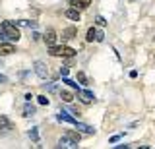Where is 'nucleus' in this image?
Returning <instances> with one entry per match:
<instances>
[{
    "label": "nucleus",
    "instance_id": "obj_1",
    "mask_svg": "<svg viewBox=\"0 0 155 149\" xmlns=\"http://www.w3.org/2000/svg\"><path fill=\"white\" fill-rule=\"evenodd\" d=\"M2 31L6 33V37H8V41H18L19 37V29L16 27V23H12V21H2Z\"/></svg>",
    "mask_w": 155,
    "mask_h": 149
},
{
    "label": "nucleus",
    "instance_id": "obj_2",
    "mask_svg": "<svg viewBox=\"0 0 155 149\" xmlns=\"http://www.w3.org/2000/svg\"><path fill=\"white\" fill-rule=\"evenodd\" d=\"M33 70H35V74H37L41 79H47V78H48V68H47V64H45V62L37 60L35 64H33Z\"/></svg>",
    "mask_w": 155,
    "mask_h": 149
},
{
    "label": "nucleus",
    "instance_id": "obj_3",
    "mask_svg": "<svg viewBox=\"0 0 155 149\" xmlns=\"http://www.w3.org/2000/svg\"><path fill=\"white\" fill-rule=\"evenodd\" d=\"M78 95H80V99H81V103H85V105H89V103H93L95 97H93V93L91 91H78Z\"/></svg>",
    "mask_w": 155,
    "mask_h": 149
},
{
    "label": "nucleus",
    "instance_id": "obj_4",
    "mask_svg": "<svg viewBox=\"0 0 155 149\" xmlns=\"http://www.w3.org/2000/svg\"><path fill=\"white\" fill-rule=\"evenodd\" d=\"M16 52V47L10 45V43H0V56H6V54H12Z\"/></svg>",
    "mask_w": 155,
    "mask_h": 149
},
{
    "label": "nucleus",
    "instance_id": "obj_5",
    "mask_svg": "<svg viewBox=\"0 0 155 149\" xmlns=\"http://www.w3.org/2000/svg\"><path fill=\"white\" fill-rule=\"evenodd\" d=\"M66 18H68V20H72V21H80V10H78V8H74V6H72V8H68V10H66Z\"/></svg>",
    "mask_w": 155,
    "mask_h": 149
},
{
    "label": "nucleus",
    "instance_id": "obj_6",
    "mask_svg": "<svg viewBox=\"0 0 155 149\" xmlns=\"http://www.w3.org/2000/svg\"><path fill=\"white\" fill-rule=\"evenodd\" d=\"M91 0H70V6L78 8V10H84V8H89Z\"/></svg>",
    "mask_w": 155,
    "mask_h": 149
},
{
    "label": "nucleus",
    "instance_id": "obj_7",
    "mask_svg": "<svg viewBox=\"0 0 155 149\" xmlns=\"http://www.w3.org/2000/svg\"><path fill=\"white\" fill-rule=\"evenodd\" d=\"M43 39H45V43L48 47H54V43H56V33L52 31V29H48L47 33H45V37H43Z\"/></svg>",
    "mask_w": 155,
    "mask_h": 149
},
{
    "label": "nucleus",
    "instance_id": "obj_8",
    "mask_svg": "<svg viewBox=\"0 0 155 149\" xmlns=\"http://www.w3.org/2000/svg\"><path fill=\"white\" fill-rule=\"evenodd\" d=\"M58 147H78V143L72 141L68 136H62L60 139H58Z\"/></svg>",
    "mask_w": 155,
    "mask_h": 149
},
{
    "label": "nucleus",
    "instance_id": "obj_9",
    "mask_svg": "<svg viewBox=\"0 0 155 149\" xmlns=\"http://www.w3.org/2000/svg\"><path fill=\"white\" fill-rule=\"evenodd\" d=\"M58 120H64V122H68V124H74V126H76V122H78V120H76L74 116H70V114H68L66 110L58 112Z\"/></svg>",
    "mask_w": 155,
    "mask_h": 149
},
{
    "label": "nucleus",
    "instance_id": "obj_10",
    "mask_svg": "<svg viewBox=\"0 0 155 149\" xmlns=\"http://www.w3.org/2000/svg\"><path fill=\"white\" fill-rule=\"evenodd\" d=\"M76 128L84 134H95V128L93 126H87V124H81V122H76Z\"/></svg>",
    "mask_w": 155,
    "mask_h": 149
},
{
    "label": "nucleus",
    "instance_id": "obj_11",
    "mask_svg": "<svg viewBox=\"0 0 155 149\" xmlns=\"http://www.w3.org/2000/svg\"><path fill=\"white\" fill-rule=\"evenodd\" d=\"M64 136H68L72 141H76V143H80V139H81V134L80 132H72V130H70V132H66Z\"/></svg>",
    "mask_w": 155,
    "mask_h": 149
},
{
    "label": "nucleus",
    "instance_id": "obj_12",
    "mask_svg": "<svg viewBox=\"0 0 155 149\" xmlns=\"http://www.w3.org/2000/svg\"><path fill=\"white\" fill-rule=\"evenodd\" d=\"M76 27H68V29H64V33H62V37L64 39H74V35H76Z\"/></svg>",
    "mask_w": 155,
    "mask_h": 149
},
{
    "label": "nucleus",
    "instance_id": "obj_13",
    "mask_svg": "<svg viewBox=\"0 0 155 149\" xmlns=\"http://www.w3.org/2000/svg\"><path fill=\"white\" fill-rule=\"evenodd\" d=\"M95 37H97V29H95V27H89V29H87V37H85L87 43H93Z\"/></svg>",
    "mask_w": 155,
    "mask_h": 149
},
{
    "label": "nucleus",
    "instance_id": "obj_14",
    "mask_svg": "<svg viewBox=\"0 0 155 149\" xmlns=\"http://www.w3.org/2000/svg\"><path fill=\"white\" fill-rule=\"evenodd\" d=\"M60 99L66 101V103H72V101H74V95H72L70 91H60Z\"/></svg>",
    "mask_w": 155,
    "mask_h": 149
},
{
    "label": "nucleus",
    "instance_id": "obj_15",
    "mask_svg": "<svg viewBox=\"0 0 155 149\" xmlns=\"http://www.w3.org/2000/svg\"><path fill=\"white\" fill-rule=\"evenodd\" d=\"M18 25H25V27H31V29H35L37 27V21H27V20H19V21H16Z\"/></svg>",
    "mask_w": 155,
    "mask_h": 149
},
{
    "label": "nucleus",
    "instance_id": "obj_16",
    "mask_svg": "<svg viewBox=\"0 0 155 149\" xmlns=\"http://www.w3.org/2000/svg\"><path fill=\"white\" fill-rule=\"evenodd\" d=\"M12 126H10V122H8V118L6 116H0V130H10Z\"/></svg>",
    "mask_w": 155,
    "mask_h": 149
},
{
    "label": "nucleus",
    "instance_id": "obj_17",
    "mask_svg": "<svg viewBox=\"0 0 155 149\" xmlns=\"http://www.w3.org/2000/svg\"><path fill=\"white\" fill-rule=\"evenodd\" d=\"M35 114V107H31V105H27L25 109H23V116H33Z\"/></svg>",
    "mask_w": 155,
    "mask_h": 149
},
{
    "label": "nucleus",
    "instance_id": "obj_18",
    "mask_svg": "<svg viewBox=\"0 0 155 149\" xmlns=\"http://www.w3.org/2000/svg\"><path fill=\"white\" fill-rule=\"evenodd\" d=\"M29 138H31L33 141H39V132H37V128H31V130H29Z\"/></svg>",
    "mask_w": 155,
    "mask_h": 149
},
{
    "label": "nucleus",
    "instance_id": "obj_19",
    "mask_svg": "<svg viewBox=\"0 0 155 149\" xmlns=\"http://www.w3.org/2000/svg\"><path fill=\"white\" fill-rule=\"evenodd\" d=\"M78 81L84 83V85H87V76L84 74V72H78Z\"/></svg>",
    "mask_w": 155,
    "mask_h": 149
},
{
    "label": "nucleus",
    "instance_id": "obj_20",
    "mask_svg": "<svg viewBox=\"0 0 155 149\" xmlns=\"http://www.w3.org/2000/svg\"><path fill=\"white\" fill-rule=\"evenodd\" d=\"M64 83H66V85H70L72 89H78V91H80V87H78V83H76V81H72V79H68V76L64 78Z\"/></svg>",
    "mask_w": 155,
    "mask_h": 149
},
{
    "label": "nucleus",
    "instance_id": "obj_21",
    "mask_svg": "<svg viewBox=\"0 0 155 149\" xmlns=\"http://www.w3.org/2000/svg\"><path fill=\"white\" fill-rule=\"evenodd\" d=\"M95 23H97L99 27H105V25H107V21H105L103 16H97V18H95Z\"/></svg>",
    "mask_w": 155,
    "mask_h": 149
},
{
    "label": "nucleus",
    "instance_id": "obj_22",
    "mask_svg": "<svg viewBox=\"0 0 155 149\" xmlns=\"http://www.w3.org/2000/svg\"><path fill=\"white\" fill-rule=\"evenodd\" d=\"M37 101H39V105H48V99H47V95H39V97H37Z\"/></svg>",
    "mask_w": 155,
    "mask_h": 149
},
{
    "label": "nucleus",
    "instance_id": "obj_23",
    "mask_svg": "<svg viewBox=\"0 0 155 149\" xmlns=\"http://www.w3.org/2000/svg\"><path fill=\"white\" fill-rule=\"evenodd\" d=\"M68 74H70V70H68L66 66H62V68H60V76H62V78H66Z\"/></svg>",
    "mask_w": 155,
    "mask_h": 149
},
{
    "label": "nucleus",
    "instance_id": "obj_24",
    "mask_svg": "<svg viewBox=\"0 0 155 149\" xmlns=\"http://www.w3.org/2000/svg\"><path fill=\"white\" fill-rule=\"evenodd\" d=\"M103 39H105L103 31H97V37H95V41H99V43H101V41H103Z\"/></svg>",
    "mask_w": 155,
    "mask_h": 149
},
{
    "label": "nucleus",
    "instance_id": "obj_25",
    "mask_svg": "<svg viewBox=\"0 0 155 149\" xmlns=\"http://www.w3.org/2000/svg\"><path fill=\"white\" fill-rule=\"evenodd\" d=\"M6 39H8V37H6V33L0 29V41H6Z\"/></svg>",
    "mask_w": 155,
    "mask_h": 149
},
{
    "label": "nucleus",
    "instance_id": "obj_26",
    "mask_svg": "<svg viewBox=\"0 0 155 149\" xmlns=\"http://www.w3.org/2000/svg\"><path fill=\"white\" fill-rule=\"evenodd\" d=\"M0 83H8V78H6V76L0 74Z\"/></svg>",
    "mask_w": 155,
    "mask_h": 149
},
{
    "label": "nucleus",
    "instance_id": "obj_27",
    "mask_svg": "<svg viewBox=\"0 0 155 149\" xmlns=\"http://www.w3.org/2000/svg\"><path fill=\"white\" fill-rule=\"evenodd\" d=\"M118 139H120V136H113V138H110V143H116Z\"/></svg>",
    "mask_w": 155,
    "mask_h": 149
}]
</instances>
